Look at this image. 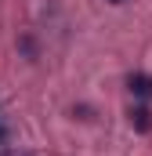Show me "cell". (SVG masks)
I'll return each mask as SVG.
<instances>
[{
  "label": "cell",
  "instance_id": "1",
  "mask_svg": "<svg viewBox=\"0 0 152 156\" xmlns=\"http://www.w3.org/2000/svg\"><path fill=\"white\" fill-rule=\"evenodd\" d=\"M127 87H130L134 98H152V76H145V73H130Z\"/></svg>",
  "mask_w": 152,
  "mask_h": 156
},
{
  "label": "cell",
  "instance_id": "2",
  "mask_svg": "<svg viewBox=\"0 0 152 156\" xmlns=\"http://www.w3.org/2000/svg\"><path fill=\"white\" fill-rule=\"evenodd\" d=\"M130 123H134L138 131H152V113L149 109H134V113H130Z\"/></svg>",
  "mask_w": 152,
  "mask_h": 156
},
{
  "label": "cell",
  "instance_id": "3",
  "mask_svg": "<svg viewBox=\"0 0 152 156\" xmlns=\"http://www.w3.org/2000/svg\"><path fill=\"white\" fill-rule=\"evenodd\" d=\"M109 4H123V0H109Z\"/></svg>",
  "mask_w": 152,
  "mask_h": 156
},
{
  "label": "cell",
  "instance_id": "4",
  "mask_svg": "<svg viewBox=\"0 0 152 156\" xmlns=\"http://www.w3.org/2000/svg\"><path fill=\"white\" fill-rule=\"evenodd\" d=\"M0 156H15V153H0Z\"/></svg>",
  "mask_w": 152,
  "mask_h": 156
}]
</instances>
